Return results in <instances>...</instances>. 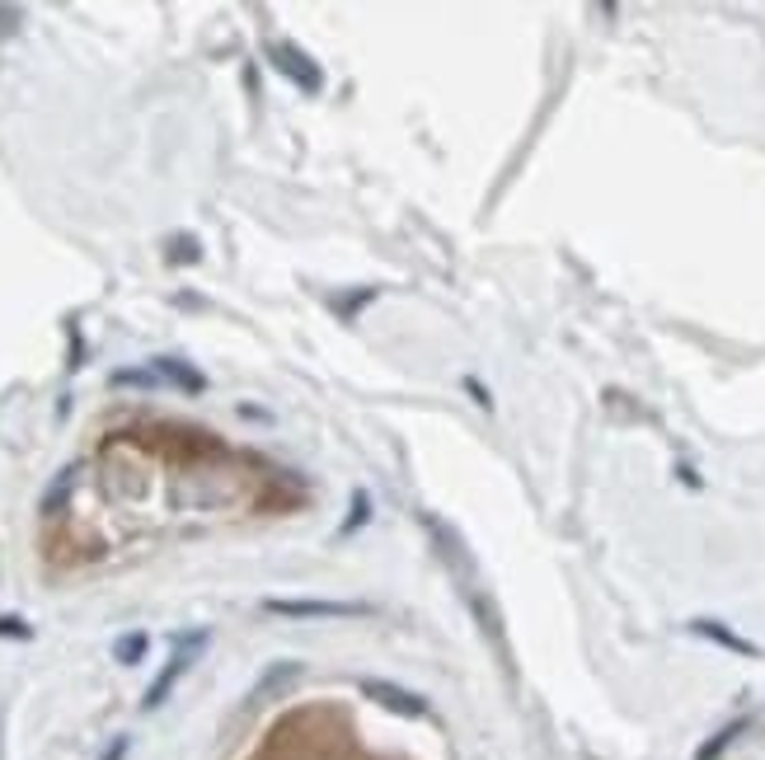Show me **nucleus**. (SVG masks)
I'll return each mask as SVG.
<instances>
[{
  "mask_svg": "<svg viewBox=\"0 0 765 760\" xmlns=\"http://www.w3.org/2000/svg\"><path fill=\"white\" fill-rule=\"evenodd\" d=\"M367 494H352V516H348V526H343V535H348V531H357V521H367Z\"/></svg>",
  "mask_w": 765,
  "mask_h": 760,
  "instance_id": "10",
  "label": "nucleus"
},
{
  "mask_svg": "<svg viewBox=\"0 0 765 760\" xmlns=\"http://www.w3.org/2000/svg\"><path fill=\"white\" fill-rule=\"evenodd\" d=\"M357 690H362L367 700H376L381 709H390V714H399V719H428V714H432V704L423 700V694H418V690H404V686H395V680L367 676V680H357Z\"/></svg>",
  "mask_w": 765,
  "mask_h": 760,
  "instance_id": "4",
  "label": "nucleus"
},
{
  "mask_svg": "<svg viewBox=\"0 0 765 760\" xmlns=\"http://www.w3.org/2000/svg\"><path fill=\"white\" fill-rule=\"evenodd\" d=\"M28 633H34V629H28L24 620H14V615H0V639H28Z\"/></svg>",
  "mask_w": 765,
  "mask_h": 760,
  "instance_id": "8",
  "label": "nucleus"
},
{
  "mask_svg": "<svg viewBox=\"0 0 765 760\" xmlns=\"http://www.w3.org/2000/svg\"><path fill=\"white\" fill-rule=\"evenodd\" d=\"M151 371L160 376L165 385L183 390V394H202V390H207V376H202V371H193L189 361H179V357H155V361H151Z\"/></svg>",
  "mask_w": 765,
  "mask_h": 760,
  "instance_id": "5",
  "label": "nucleus"
},
{
  "mask_svg": "<svg viewBox=\"0 0 765 760\" xmlns=\"http://www.w3.org/2000/svg\"><path fill=\"white\" fill-rule=\"evenodd\" d=\"M263 610L283 615V620H352V615H371V606H362V601H291V596H268Z\"/></svg>",
  "mask_w": 765,
  "mask_h": 760,
  "instance_id": "2",
  "label": "nucleus"
},
{
  "mask_svg": "<svg viewBox=\"0 0 765 760\" xmlns=\"http://www.w3.org/2000/svg\"><path fill=\"white\" fill-rule=\"evenodd\" d=\"M146 648H151V639L142 629H132V633H122V639L113 643V662H122V667H136V662L146 657Z\"/></svg>",
  "mask_w": 765,
  "mask_h": 760,
  "instance_id": "6",
  "label": "nucleus"
},
{
  "mask_svg": "<svg viewBox=\"0 0 765 760\" xmlns=\"http://www.w3.org/2000/svg\"><path fill=\"white\" fill-rule=\"evenodd\" d=\"M198 240H189V235H179V240H169V263H198Z\"/></svg>",
  "mask_w": 765,
  "mask_h": 760,
  "instance_id": "7",
  "label": "nucleus"
},
{
  "mask_svg": "<svg viewBox=\"0 0 765 760\" xmlns=\"http://www.w3.org/2000/svg\"><path fill=\"white\" fill-rule=\"evenodd\" d=\"M207 643H212V633H207V629L175 633V653H169L165 672L155 676L151 686H146V694H142V709H146V714H155V709H160V704L169 700V694H175V686H179L183 676H189V667H193V662L202 657V648H207Z\"/></svg>",
  "mask_w": 765,
  "mask_h": 760,
  "instance_id": "1",
  "label": "nucleus"
},
{
  "mask_svg": "<svg viewBox=\"0 0 765 760\" xmlns=\"http://www.w3.org/2000/svg\"><path fill=\"white\" fill-rule=\"evenodd\" d=\"M128 751H132V737L122 733V737H113V741H108V747H104V756H99V760H128Z\"/></svg>",
  "mask_w": 765,
  "mask_h": 760,
  "instance_id": "9",
  "label": "nucleus"
},
{
  "mask_svg": "<svg viewBox=\"0 0 765 760\" xmlns=\"http://www.w3.org/2000/svg\"><path fill=\"white\" fill-rule=\"evenodd\" d=\"M268 61H273V71L287 75V81L301 90V94H320L324 90V71L296 43H268Z\"/></svg>",
  "mask_w": 765,
  "mask_h": 760,
  "instance_id": "3",
  "label": "nucleus"
}]
</instances>
